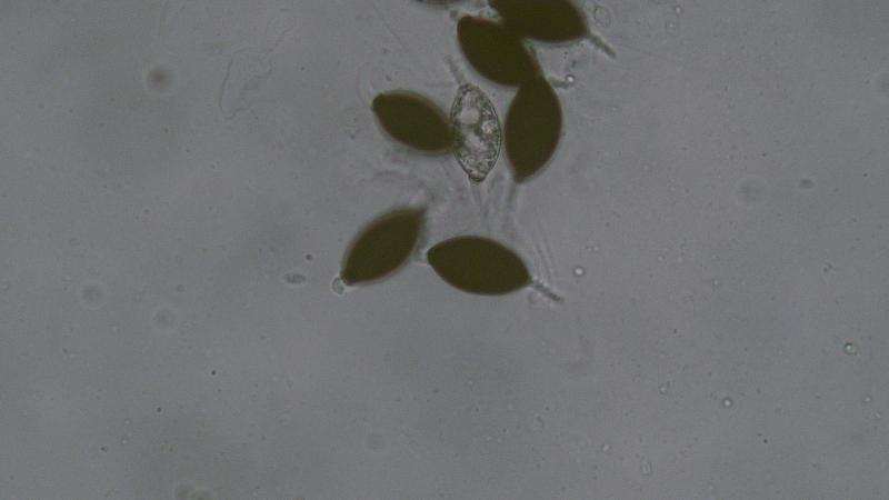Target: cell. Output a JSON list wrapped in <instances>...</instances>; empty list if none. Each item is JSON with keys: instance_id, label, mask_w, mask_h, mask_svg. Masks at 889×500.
<instances>
[{"instance_id": "2", "label": "cell", "mask_w": 889, "mask_h": 500, "mask_svg": "<svg viewBox=\"0 0 889 500\" xmlns=\"http://www.w3.org/2000/svg\"><path fill=\"white\" fill-rule=\"evenodd\" d=\"M423 222L419 208L394 209L371 221L350 243L341 280L347 286L370 284L399 271L414 253Z\"/></svg>"}, {"instance_id": "5", "label": "cell", "mask_w": 889, "mask_h": 500, "mask_svg": "<svg viewBox=\"0 0 889 500\" xmlns=\"http://www.w3.org/2000/svg\"><path fill=\"white\" fill-rule=\"evenodd\" d=\"M560 128L556 108L511 107L505 144L517 181L531 178L549 161L558 144Z\"/></svg>"}, {"instance_id": "3", "label": "cell", "mask_w": 889, "mask_h": 500, "mask_svg": "<svg viewBox=\"0 0 889 500\" xmlns=\"http://www.w3.org/2000/svg\"><path fill=\"white\" fill-rule=\"evenodd\" d=\"M449 121L458 163L472 183L482 182L498 160L502 141L492 102L480 88L465 83L458 89Z\"/></svg>"}, {"instance_id": "4", "label": "cell", "mask_w": 889, "mask_h": 500, "mask_svg": "<svg viewBox=\"0 0 889 500\" xmlns=\"http://www.w3.org/2000/svg\"><path fill=\"white\" fill-rule=\"evenodd\" d=\"M372 111L396 142L418 152L440 154L451 149L450 121L428 99L408 91L378 94Z\"/></svg>"}, {"instance_id": "1", "label": "cell", "mask_w": 889, "mask_h": 500, "mask_svg": "<svg viewBox=\"0 0 889 500\" xmlns=\"http://www.w3.org/2000/svg\"><path fill=\"white\" fill-rule=\"evenodd\" d=\"M427 260L447 283L473 294H508L531 282L518 254L481 237L462 236L439 242L429 249Z\"/></svg>"}]
</instances>
